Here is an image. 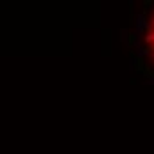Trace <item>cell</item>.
Listing matches in <instances>:
<instances>
[{"instance_id": "obj_1", "label": "cell", "mask_w": 154, "mask_h": 154, "mask_svg": "<svg viewBox=\"0 0 154 154\" xmlns=\"http://www.w3.org/2000/svg\"><path fill=\"white\" fill-rule=\"evenodd\" d=\"M135 23H137V30H138L140 34L143 30H145V34H147V32H152V25H151V21L145 20V14H138Z\"/></svg>"}, {"instance_id": "obj_2", "label": "cell", "mask_w": 154, "mask_h": 154, "mask_svg": "<svg viewBox=\"0 0 154 154\" xmlns=\"http://www.w3.org/2000/svg\"><path fill=\"white\" fill-rule=\"evenodd\" d=\"M151 50H152V48H140L138 46V57L142 59V57H145V55H152Z\"/></svg>"}, {"instance_id": "obj_4", "label": "cell", "mask_w": 154, "mask_h": 154, "mask_svg": "<svg viewBox=\"0 0 154 154\" xmlns=\"http://www.w3.org/2000/svg\"><path fill=\"white\" fill-rule=\"evenodd\" d=\"M151 25H152V27H154V18H152V20H151Z\"/></svg>"}, {"instance_id": "obj_3", "label": "cell", "mask_w": 154, "mask_h": 154, "mask_svg": "<svg viewBox=\"0 0 154 154\" xmlns=\"http://www.w3.org/2000/svg\"><path fill=\"white\" fill-rule=\"evenodd\" d=\"M143 41H145L147 45H152V43H154V30L152 32H147V34L143 35Z\"/></svg>"}]
</instances>
